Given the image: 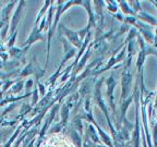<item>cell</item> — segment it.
Segmentation results:
<instances>
[{"label": "cell", "instance_id": "6da1fadb", "mask_svg": "<svg viewBox=\"0 0 157 147\" xmlns=\"http://www.w3.org/2000/svg\"><path fill=\"white\" fill-rule=\"evenodd\" d=\"M103 82H104V78H101V80H99L98 82H96V84H95V93H94V99H95V101H96V105L101 108V111L105 113L106 119H107V122H108V125H109V127H110L111 135H113L116 145H117L118 143L122 142V140L120 138V135L116 132L113 125L111 124L110 117H109V115H108L107 108H106L105 103H104V98H103V95H101V84H103Z\"/></svg>", "mask_w": 157, "mask_h": 147}, {"label": "cell", "instance_id": "7a4b0ae2", "mask_svg": "<svg viewBox=\"0 0 157 147\" xmlns=\"http://www.w3.org/2000/svg\"><path fill=\"white\" fill-rule=\"evenodd\" d=\"M60 39H61V43H62V45H63V57H62V61L60 62V64H59V68L56 71V73H55L52 77L48 78V82H47V83L54 84L55 82H56L57 78H58L60 72H61V69L63 68V66L67 63V61H68L69 59L73 58V57L76 55V48L75 47H73L70 43L68 42V39H67L66 37L61 36L60 37Z\"/></svg>", "mask_w": 157, "mask_h": 147}, {"label": "cell", "instance_id": "3957f363", "mask_svg": "<svg viewBox=\"0 0 157 147\" xmlns=\"http://www.w3.org/2000/svg\"><path fill=\"white\" fill-rule=\"evenodd\" d=\"M24 9H25V1L24 0H21V1L17 2L14 12L11 15V20H10V29H9L10 35H12L17 29V26H19L21 20H22L23 13H24Z\"/></svg>", "mask_w": 157, "mask_h": 147}, {"label": "cell", "instance_id": "277c9868", "mask_svg": "<svg viewBox=\"0 0 157 147\" xmlns=\"http://www.w3.org/2000/svg\"><path fill=\"white\" fill-rule=\"evenodd\" d=\"M59 25V29H60V33H62L64 37L68 39V42L72 45L73 47L75 48H81L82 45H83V42H82L80 37H78V32H74V31H71V29H69L68 27L64 26L62 23H60Z\"/></svg>", "mask_w": 157, "mask_h": 147}, {"label": "cell", "instance_id": "5b68a950", "mask_svg": "<svg viewBox=\"0 0 157 147\" xmlns=\"http://www.w3.org/2000/svg\"><path fill=\"white\" fill-rule=\"evenodd\" d=\"M131 80H132V74L129 71V69H125L122 72V93H121V98H120V103L124 101L125 99H128V95L130 94L131 91Z\"/></svg>", "mask_w": 157, "mask_h": 147}, {"label": "cell", "instance_id": "8992f818", "mask_svg": "<svg viewBox=\"0 0 157 147\" xmlns=\"http://www.w3.org/2000/svg\"><path fill=\"white\" fill-rule=\"evenodd\" d=\"M106 84H107V96H108V101H109V106H110L113 115H117V111H116L115 104H113V91H115L116 85H117V81L113 77V75H110L108 78H106Z\"/></svg>", "mask_w": 157, "mask_h": 147}, {"label": "cell", "instance_id": "52a82bcc", "mask_svg": "<svg viewBox=\"0 0 157 147\" xmlns=\"http://www.w3.org/2000/svg\"><path fill=\"white\" fill-rule=\"evenodd\" d=\"M44 39H45V37H44V35L42 34V32L38 29V26H34L32 29V32H31V34H29V38L26 39V42L23 45V47L29 50L34 43L38 42V40H44Z\"/></svg>", "mask_w": 157, "mask_h": 147}, {"label": "cell", "instance_id": "ba28073f", "mask_svg": "<svg viewBox=\"0 0 157 147\" xmlns=\"http://www.w3.org/2000/svg\"><path fill=\"white\" fill-rule=\"evenodd\" d=\"M37 60H36V56L33 57L32 61L27 63V66H25L24 68L21 70L19 74V80H22L25 76H29V75H34L35 74V70H36V66H37Z\"/></svg>", "mask_w": 157, "mask_h": 147}, {"label": "cell", "instance_id": "9c48e42d", "mask_svg": "<svg viewBox=\"0 0 157 147\" xmlns=\"http://www.w3.org/2000/svg\"><path fill=\"white\" fill-rule=\"evenodd\" d=\"M27 51L26 48H17V47H12V48L8 49V52H9V58L13 59V60H22V63H25L24 60V55Z\"/></svg>", "mask_w": 157, "mask_h": 147}, {"label": "cell", "instance_id": "30bf717a", "mask_svg": "<svg viewBox=\"0 0 157 147\" xmlns=\"http://www.w3.org/2000/svg\"><path fill=\"white\" fill-rule=\"evenodd\" d=\"M82 6H84V8L88 13V23L86 27L91 31L92 27H96V20L95 15H94L93 7H92V1H82Z\"/></svg>", "mask_w": 157, "mask_h": 147}, {"label": "cell", "instance_id": "8fae6325", "mask_svg": "<svg viewBox=\"0 0 157 147\" xmlns=\"http://www.w3.org/2000/svg\"><path fill=\"white\" fill-rule=\"evenodd\" d=\"M17 5V1H11L9 2L5 8H2V11H1V19L0 21L3 23V25H7L9 26V17H10V14H11V11L13 10V8Z\"/></svg>", "mask_w": 157, "mask_h": 147}, {"label": "cell", "instance_id": "7c38bea8", "mask_svg": "<svg viewBox=\"0 0 157 147\" xmlns=\"http://www.w3.org/2000/svg\"><path fill=\"white\" fill-rule=\"evenodd\" d=\"M24 84H25V81L24 80H17V82H15L14 84H13L11 87H10V89L7 92L8 95H19L21 92L23 91V88H24Z\"/></svg>", "mask_w": 157, "mask_h": 147}, {"label": "cell", "instance_id": "4fadbf2b", "mask_svg": "<svg viewBox=\"0 0 157 147\" xmlns=\"http://www.w3.org/2000/svg\"><path fill=\"white\" fill-rule=\"evenodd\" d=\"M26 124V120H24V122L22 123V124H20L19 126L17 127L14 130V132H13V134L10 136V138H9V141H8L7 143H6L5 145H3V147H11L12 146V144H14L15 143V140H17V137L19 136L20 134H21V129H23L24 127V125Z\"/></svg>", "mask_w": 157, "mask_h": 147}, {"label": "cell", "instance_id": "5bb4252c", "mask_svg": "<svg viewBox=\"0 0 157 147\" xmlns=\"http://www.w3.org/2000/svg\"><path fill=\"white\" fill-rule=\"evenodd\" d=\"M52 5V1H49V0H47V1H45L44 6H43V8L40 9V11L38 12V14H37V17H36V21H35V26H38L39 22L42 21V19L45 17V13L48 11L49 9V6Z\"/></svg>", "mask_w": 157, "mask_h": 147}, {"label": "cell", "instance_id": "9a60e30c", "mask_svg": "<svg viewBox=\"0 0 157 147\" xmlns=\"http://www.w3.org/2000/svg\"><path fill=\"white\" fill-rule=\"evenodd\" d=\"M136 19H140L142 20V21H144V22L148 23V24L151 25H157V20L155 19L153 15L151 14H147L146 12H141L139 15H136Z\"/></svg>", "mask_w": 157, "mask_h": 147}, {"label": "cell", "instance_id": "2e32d148", "mask_svg": "<svg viewBox=\"0 0 157 147\" xmlns=\"http://www.w3.org/2000/svg\"><path fill=\"white\" fill-rule=\"evenodd\" d=\"M86 134H87V137H90L92 141H93L94 143H99L101 141H99V138H98V134L96 133V130L94 129V125L92 124V123H90L88 124V129L87 131H86Z\"/></svg>", "mask_w": 157, "mask_h": 147}, {"label": "cell", "instance_id": "e0dca14e", "mask_svg": "<svg viewBox=\"0 0 157 147\" xmlns=\"http://www.w3.org/2000/svg\"><path fill=\"white\" fill-rule=\"evenodd\" d=\"M119 6H120V9L122 11V13L124 14H130V17H136V13L132 10V8L128 6L127 1H119Z\"/></svg>", "mask_w": 157, "mask_h": 147}, {"label": "cell", "instance_id": "ac0fdd59", "mask_svg": "<svg viewBox=\"0 0 157 147\" xmlns=\"http://www.w3.org/2000/svg\"><path fill=\"white\" fill-rule=\"evenodd\" d=\"M70 137L72 138V141L74 142V144L76 145V147H81L82 146L81 135L78 134V132H76L74 129H71V131H70Z\"/></svg>", "mask_w": 157, "mask_h": 147}, {"label": "cell", "instance_id": "d6986e66", "mask_svg": "<svg viewBox=\"0 0 157 147\" xmlns=\"http://www.w3.org/2000/svg\"><path fill=\"white\" fill-rule=\"evenodd\" d=\"M0 59L2 61L7 62L9 60V52H8L7 46H5L3 44L0 45Z\"/></svg>", "mask_w": 157, "mask_h": 147}, {"label": "cell", "instance_id": "ffe728a7", "mask_svg": "<svg viewBox=\"0 0 157 147\" xmlns=\"http://www.w3.org/2000/svg\"><path fill=\"white\" fill-rule=\"evenodd\" d=\"M17 81V80H6V81H3L2 89H1V94H2V96H3V94L7 93V92L9 91L10 87H11V86H12Z\"/></svg>", "mask_w": 157, "mask_h": 147}, {"label": "cell", "instance_id": "44dd1931", "mask_svg": "<svg viewBox=\"0 0 157 147\" xmlns=\"http://www.w3.org/2000/svg\"><path fill=\"white\" fill-rule=\"evenodd\" d=\"M38 88H37V85H35L34 84V91L32 92V101H31V104L29 105L33 107H35V106L37 105V103H38Z\"/></svg>", "mask_w": 157, "mask_h": 147}, {"label": "cell", "instance_id": "7402d4cb", "mask_svg": "<svg viewBox=\"0 0 157 147\" xmlns=\"http://www.w3.org/2000/svg\"><path fill=\"white\" fill-rule=\"evenodd\" d=\"M29 111H32V106L26 105V104H23L22 107H21V110H20L19 115L17 117V119H20L21 117H23V115H25L26 113H29Z\"/></svg>", "mask_w": 157, "mask_h": 147}, {"label": "cell", "instance_id": "603a6c76", "mask_svg": "<svg viewBox=\"0 0 157 147\" xmlns=\"http://www.w3.org/2000/svg\"><path fill=\"white\" fill-rule=\"evenodd\" d=\"M17 29L15 31L14 33H13L12 35H10L9 36V40H8V43H7V48L9 49V48H12V47H14V44H15V40H17Z\"/></svg>", "mask_w": 157, "mask_h": 147}, {"label": "cell", "instance_id": "cb8c5ba5", "mask_svg": "<svg viewBox=\"0 0 157 147\" xmlns=\"http://www.w3.org/2000/svg\"><path fill=\"white\" fill-rule=\"evenodd\" d=\"M17 107V103H13V104H10L9 106H8L7 108H6L5 110H3V112L1 113V115H0V118H1V119H2L3 117H5L6 115H8V113L9 112H11V111L12 110H14L15 108Z\"/></svg>", "mask_w": 157, "mask_h": 147}, {"label": "cell", "instance_id": "d4e9b609", "mask_svg": "<svg viewBox=\"0 0 157 147\" xmlns=\"http://www.w3.org/2000/svg\"><path fill=\"white\" fill-rule=\"evenodd\" d=\"M105 3H107L108 5V7H107V9H108V11H110L111 13H113V12H117V10H118V8H117V2L116 1H106Z\"/></svg>", "mask_w": 157, "mask_h": 147}, {"label": "cell", "instance_id": "484cf974", "mask_svg": "<svg viewBox=\"0 0 157 147\" xmlns=\"http://www.w3.org/2000/svg\"><path fill=\"white\" fill-rule=\"evenodd\" d=\"M33 86H34V81H33V78H29L24 84L25 92H26V93H32L31 89H32Z\"/></svg>", "mask_w": 157, "mask_h": 147}, {"label": "cell", "instance_id": "4316f807", "mask_svg": "<svg viewBox=\"0 0 157 147\" xmlns=\"http://www.w3.org/2000/svg\"><path fill=\"white\" fill-rule=\"evenodd\" d=\"M36 85H37V88H38V93L40 94L42 96H45L46 95V89H45V86H44V84H42V83H36Z\"/></svg>", "mask_w": 157, "mask_h": 147}, {"label": "cell", "instance_id": "83f0119b", "mask_svg": "<svg viewBox=\"0 0 157 147\" xmlns=\"http://www.w3.org/2000/svg\"><path fill=\"white\" fill-rule=\"evenodd\" d=\"M154 146L157 147V123L154 127Z\"/></svg>", "mask_w": 157, "mask_h": 147}, {"label": "cell", "instance_id": "f1b7e54d", "mask_svg": "<svg viewBox=\"0 0 157 147\" xmlns=\"http://www.w3.org/2000/svg\"><path fill=\"white\" fill-rule=\"evenodd\" d=\"M2 69H5V61L0 60V70H2Z\"/></svg>", "mask_w": 157, "mask_h": 147}, {"label": "cell", "instance_id": "f546056e", "mask_svg": "<svg viewBox=\"0 0 157 147\" xmlns=\"http://www.w3.org/2000/svg\"><path fill=\"white\" fill-rule=\"evenodd\" d=\"M1 11H2V2H0V19H1Z\"/></svg>", "mask_w": 157, "mask_h": 147}, {"label": "cell", "instance_id": "4dcf8cb0", "mask_svg": "<svg viewBox=\"0 0 157 147\" xmlns=\"http://www.w3.org/2000/svg\"><path fill=\"white\" fill-rule=\"evenodd\" d=\"M2 26H3V23H2V22H1V21H0V29L2 28Z\"/></svg>", "mask_w": 157, "mask_h": 147}, {"label": "cell", "instance_id": "1f68e13d", "mask_svg": "<svg viewBox=\"0 0 157 147\" xmlns=\"http://www.w3.org/2000/svg\"><path fill=\"white\" fill-rule=\"evenodd\" d=\"M152 3H154V5L156 6V8H157V1H152Z\"/></svg>", "mask_w": 157, "mask_h": 147}, {"label": "cell", "instance_id": "d6a6232c", "mask_svg": "<svg viewBox=\"0 0 157 147\" xmlns=\"http://www.w3.org/2000/svg\"><path fill=\"white\" fill-rule=\"evenodd\" d=\"M96 147H107V146H103V145H98V146H96Z\"/></svg>", "mask_w": 157, "mask_h": 147}]
</instances>
